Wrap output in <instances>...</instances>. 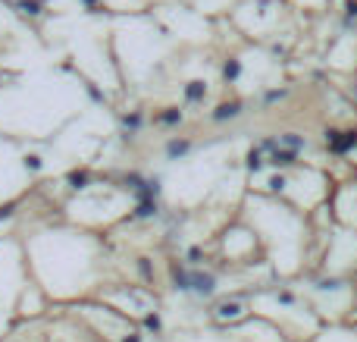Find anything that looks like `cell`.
Masks as SVG:
<instances>
[{"label": "cell", "mask_w": 357, "mask_h": 342, "mask_svg": "<svg viewBox=\"0 0 357 342\" xmlns=\"http://www.w3.org/2000/svg\"><path fill=\"white\" fill-rule=\"evenodd\" d=\"M25 251L56 258L54 261L29 264V274H35V283L44 289V295L56 299H75L91 286L94 264H98V242L88 232H69V230H50L38 232L29 239Z\"/></svg>", "instance_id": "1"}, {"label": "cell", "mask_w": 357, "mask_h": 342, "mask_svg": "<svg viewBox=\"0 0 357 342\" xmlns=\"http://www.w3.org/2000/svg\"><path fill=\"white\" fill-rule=\"evenodd\" d=\"M285 16V3L282 0H238V3L229 10L232 25L241 31L245 38H270L279 29Z\"/></svg>", "instance_id": "2"}, {"label": "cell", "mask_w": 357, "mask_h": 342, "mask_svg": "<svg viewBox=\"0 0 357 342\" xmlns=\"http://www.w3.org/2000/svg\"><path fill=\"white\" fill-rule=\"evenodd\" d=\"M29 283V264L16 242H0V311H16L19 292Z\"/></svg>", "instance_id": "3"}, {"label": "cell", "mask_w": 357, "mask_h": 342, "mask_svg": "<svg viewBox=\"0 0 357 342\" xmlns=\"http://www.w3.org/2000/svg\"><path fill=\"white\" fill-rule=\"evenodd\" d=\"M329 66L339 73H354L357 69V31H342L329 47Z\"/></svg>", "instance_id": "4"}, {"label": "cell", "mask_w": 357, "mask_h": 342, "mask_svg": "<svg viewBox=\"0 0 357 342\" xmlns=\"http://www.w3.org/2000/svg\"><path fill=\"white\" fill-rule=\"evenodd\" d=\"M357 264V232L348 239V248H342V232L329 239V251H326V270L329 274H345L348 267Z\"/></svg>", "instance_id": "5"}, {"label": "cell", "mask_w": 357, "mask_h": 342, "mask_svg": "<svg viewBox=\"0 0 357 342\" xmlns=\"http://www.w3.org/2000/svg\"><path fill=\"white\" fill-rule=\"evenodd\" d=\"M257 251V232L245 230V226H235L232 232H226V255L232 261H245Z\"/></svg>", "instance_id": "6"}, {"label": "cell", "mask_w": 357, "mask_h": 342, "mask_svg": "<svg viewBox=\"0 0 357 342\" xmlns=\"http://www.w3.org/2000/svg\"><path fill=\"white\" fill-rule=\"evenodd\" d=\"M335 217L342 226L357 230V186H348L335 195Z\"/></svg>", "instance_id": "7"}, {"label": "cell", "mask_w": 357, "mask_h": 342, "mask_svg": "<svg viewBox=\"0 0 357 342\" xmlns=\"http://www.w3.org/2000/svg\"><path fill=\"white\" fill-rule=\"evenodd\" d=\"M100 6L116 16H142L151 13V0H100Z\"/></svg>", "instance_id": "8"}, {"label": "cell", "mask_w": 357, "mask_h": 342, "mask_svg": "<svg viewBox=\"0 0 357 342\" xmlns=\"http://www.w3.org/2000/svg\"><path fill=\"white\" fill-rule=\"evenodd\" d=\"M238 3V0H191V6H195L197 13H204L207 19L213 16H229V10Z\"/></svg>", "instance_id": "9"}, {"label": "cell", "mask_w": 357, "mask_h": 342, "mask_svg": "<svg viewBox=\"0 0 357 342\" xmlns=\"http://www.w3.org/2000/svg\"><path fill=\"white\" fill-rule=\"evenodd\" d=\"M320 342H357V333H342V330H333V333H323Z\"/></svg>", "instance_id": "10"}, {"label": "cell", "mask_w": 357, "mask_h": 342, "mask_svg": "<svg viewBox=\"0 0 357 342\" xmlns=\"http://www.w3.org/2000/svg\"><path fill=\"white\" fill-rule=\"evenodd\" d=\"M169 3H191V0H151V6H169Z\"/></svg>", "instance_id": "11"}]
</instances>
